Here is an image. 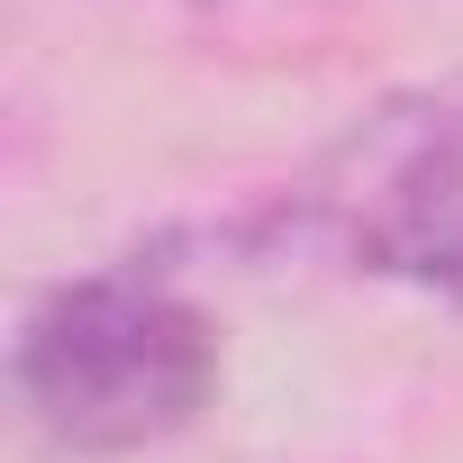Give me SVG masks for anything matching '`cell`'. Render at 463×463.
<instances>
[{"label":"cell","instance_id":"cell-1","mask_svg":"<svg viewBox=\"0 0 463 463\" xmlns=\"http://www.w3.org/2000/svg\"><path fill=\"white\" fill-rule=\"evenodd\" d=\"M19 409L73 454H137L218 391V327L155 273H82L19 318Z\"/></svg>","mask_w":463,"mask_h":463},{"label":"cell","instance_id":"cell-2","mask_svg":"<svg viewBox=\"0 0 463 463\" xmlns=\"http://www.w3.org/2000/svg\"><path fill=\"white\" fill-rule=\"evenodd\" d=\"M300 227L364 273L463 300V82L354 118L300 182Z\"/></svg>","mask_w":463,"mask_h":463}]
</instances>
